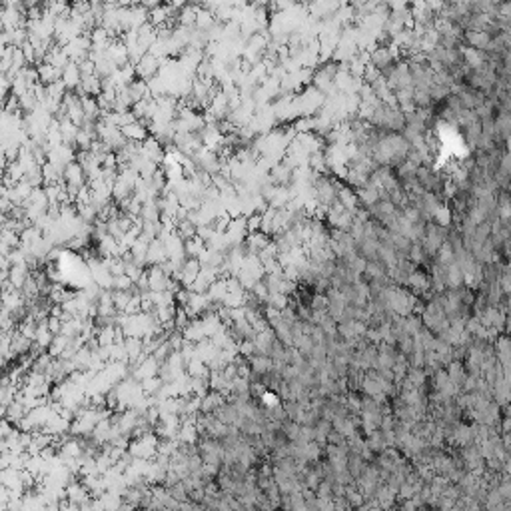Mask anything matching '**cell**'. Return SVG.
<instances>
[{
  "label": "cell",
  "instance_id": "7a4b0ae2",
  "mask_svg": "<svg viewBox=\"0 0 511 511\" xmlns=\"http://www.w3.org/2000/svg\"><path fill=\"white\" fill-rule=\"evenodd\" d=\"M445 284H447V288H461V286H466V272L461 270V266L457 262H453L451 266L445 268Z\"/></svg>",
  "mask_w": 511,
  "mask_h": 511
},
{
  "label": "cell",
  "instance_id": "277c9868",
  "mask_svg": "<svg viewBox=\"0 0 511 511\" xmlns=\"http://www.w3.org/2000/svg\"><path fill=\"white\" fill-rule=\"evenodd\" d=\"M422 328H424V319H422V315H415V314L405 315V334L415 336Z\"/></svg>",
  "mask_w": 511,
  "mask_h": 511
},
{
  "label": "cell",
  "instance_id": "6da1fadb",
  "mask_svg": "<svg viewBox=\"0 0 511 511\" xmlns=\"http://www.w3.org/2000/svg\"><path fill=\"white\" fill-rule=\"evenodd\" d=\"M433 262L439 264V266H443V268H447V266H451V264L455 262V248H453V244H451L449 240H445V242L441 244V248H439L437 254L433 256Z\"/></svg>",
  "mask_w": 511,
  "mask_h": 511
},
{
  "label": "cell",
  "instance_id": "3957f363",
  "mask_svg": "<svg viewBox=\"0 0 511 511\" xmlns=\"http://www.w3.org/2000/svg\"><path fill=\"white\" fill-rule=\"evenodd\" d=\"M447 376L451 378L453 384H457L461 390H463V384H466V378H468V367H466V361H459V359H453L447 367Z\"/></svg>",
  "mask_w": 511,
  "mask_h": 511
}]
</instances>
